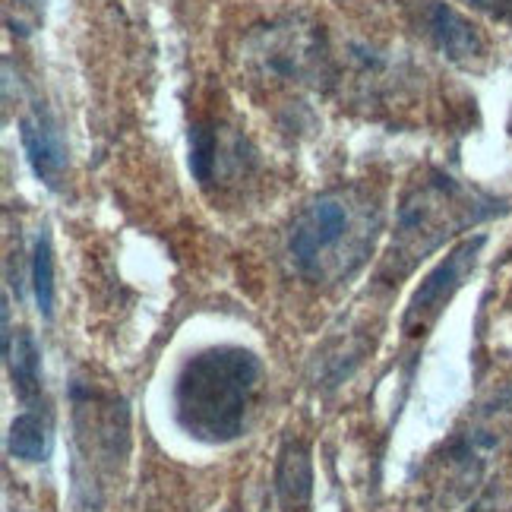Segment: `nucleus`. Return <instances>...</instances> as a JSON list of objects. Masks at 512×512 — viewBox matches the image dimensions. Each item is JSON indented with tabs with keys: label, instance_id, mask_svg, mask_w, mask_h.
I'll return each mask as SVG.
<instances>
[{
	"label": "nucleus",
	"instance_id": "obj_1",
	"mask_svg": "<svg viewBox=\"0 0 512 512\" xmlns=\"http://www.w3.org/2000/svg\"><path fill=\"white\" fill-rule=\"evenodd\" d=\"M263 396V361L250 348L196 351L174 380V418L187 437L222 446L238 440Z\"/></svg>",
	"mask_w": 512,
	"mask_h": 512
},
{
	"label": "nucleus",
	"instance_id": "obj_2",
	"mask_svg": "<svg viewBox=\"0 0 512 512\" xmlns=\"http://www.w3.org/2000/svg\"><path fill=\"white\" fill-rule=\"evenodd\" d=\"M377 209L358 203L345 190L310 200L288 234V250L298 272L310 282H339L361 269L377 238Z\"/></svg>",
	"mask_w": 512,
	"mask_h": 512
},
{
	"label": "nucleus",
	"instance_id": "obj_3",
	"mask_svg": "<svg viewBox=\"0 0 512 512\" xmlns=\"http://www.w3.org/2000/svg\"><path fill=\"white\" fill-rule=\"evenodd\" d=\"M497 209H481V203L471 193H465L459 184L437 181L424 190H418L415 200H408L402 206V250L411 256L418 253V238H424V253L437 247L446 234L456 228L475 225L487 215H494Z\"/></svg>",
	"mask_w": 512,
	"mask_h": 512
},
{
	"label": "nucleus",
	"instance_id": "obj_4",
	"mask_svg": "<svg viewBox=\"0 0 512 512\" xmlns=\"http://www.w3.org/2000/svg\"><path fill=\"white\" fill-rule=\"evenodd\" d=\"M481 247H484V234H475V238H468V241L452 247L443 260L430 269V275L418 285V291L411 294L408 310L402 317V329L408 332V336H418V332H424L433 320L440 317L443 307L449 304V298L465 285L471 269L478 266Z\"/></svg>",
	"mask_w": 512,
	"mask_h": 512
},
{
	"label": "nucleus",
	"instance_id": "obj_5",
	"mask_svg": "<svg viewBox=\"0 0 512 512\" xmlns=\"http://www.w3.org/2000/svg\"><path fill=\"white\" fill-rule=\"evenodd\" d=\"M19 140H23L26 159L38 181L51 190L61 187L64 171H67V143L54 117L45 108H32L29 114H23V121H19Z\"/></svg>",
	"mask_w": 512,
	"mask_h": 512
},
{
	"label": "nucleus",
	"instance_id": "obj_6",
	"mask_svg": "<svg viewBox=\"0 0 512 512\" xmlns=\"http://www.w3.org/2000/svg\"><path fill=\"white\" fill-rule=\"evenodd\" d=\"M427 32L433 38V45L459 67L475 70L487 57V45L478 26L465 19L459 10H452L449 4H440V0H430L427 7Z\"/></svg>",
	"mask_w": 512,
	"mask_h": 512
},
{
	"label": "nucleus",
	"instance_id": "obj_7",
	"mask_svg": "<svg viewBox=\"0 0 512 512\" xmlns=\"http://www.w3.org/2000/svg\"><path fill=\"white\" fill-rule=\"evenodd\" d=\"M4 361L13 380V392L26 405H35L42 396V351L29 329H10L4 317Z\"/></svg>",
	"mask_w": 512,
	"mask_h": 512
},
{
	"label": "nucleus",
	"instance_id": "obj_8",
	"mask_svg": "<svg viewBox=\"0 0 512 512\" xmlns=\"http://www.w3.org/2000/svg\"><path fill=\"white\" fill-rule=\"evenodd\" d=\"M7 452L13 459L38 465L48 459L51 452V421L45 411H38V405H29L23 415H16L7 433Z\"/></svg>",
	"mask_w": 512,
	"mask_h": 512
},
{
	"label": "nucleus",
	"instance_id": "obj_9",
	"mask_svg": "<svg viewBox=\"0 0 512 512\" xmlns=\"http://www.w3.org/2000/svg\"><path fill=\"white\" fill-rule=\"evenodd\" d=\"M310 490H313V468L307 449L301 443H288L279 468H275V497H279L285 509H301L310 500Z\"/></svg>",
	"mask_w": 512,
	"mask_h": 512
},
{
	"label": "nucleus",
	"instance_id": "obj_10",
	"mask_svg": "<svg viewBox=\"0 0 512 512\" xmlns=\"http://www.w3.org/2000/svg\"><path fill=\"white\" fill-rule=\"evenodd\" d=\"M32 291H35V304L38 313L45 320H51L54 313V250L48 234H38L35 250H32Z\"/></svg>",
	"mask_w": 512,
	"mask_h": 512
},
{
	"label": "nucleus",
	"instance_id": "obj_11",
	"mask_svg": "<svg viewBox=\"0 0 512 512\" xmlns=\"http://www.w3.org/2000/svg\"><path fill=\"white\" fill-rule=\"evenodd\" d=\"M471 10H478L490 19H497V23H506L512 26V0H462Z\"/></svg>",
	"mask_w": 512,
	"mask_h": 512
},
{
	"label": "nucleus",
	"instance_id": "obj_12",
	"mask_svg": "<svg viewBox=\"0 0 512 512\" xmlns=\"http://www.w3.org/2000/svg\"><path fill=\"white\" fill-rule=\"evenodd\" d=\"M10 7H19V13H26V16H29V23L35 26L38 19H42L45 0H10Z\"/></svg>",
	"mask_w": 512,
	"mask_h": 512
}]
</instances>
